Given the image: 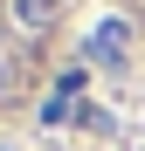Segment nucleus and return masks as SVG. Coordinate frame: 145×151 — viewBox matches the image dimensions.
I'll list each match as a JSON object with an SVG mask.
<instances>
[{"instance_id": "obj_1", "label": "nucleus", "mask_w": 145, "mask_h": 151, "mask_svg": "<svg viewBox=\"0 0 145 151\" xmlns=\"http://www.w3.org/2000/svg\"><path fill=\"white\" fill-rule=\"evenodd\" d=\"M125 55H131V21H97L83 35V62L90 69H125Z\"/></svg>"}, {"instance_id": "obj_2", "label": "nucleus", "mask_w": 145, "mask_h": 151, "mask_svg": "<svg viewBox=\"0 0 145 151\" xmlns=\"http://www.w3.org/2000/svg\"><path fill=\"white\" fill-rule=\"evenodd\" d=\"M7 28L28 35V41H42L48 28H55V0H7Z\"/></svg>"}, {"instance_id": "obj_4", "label": "nucleus", "mask_w": 145, "mask_h": 151, "mask_svg": "<svg viewBox=\"0 0 145 151\" xmlns=\"http://www.w3.org/2000/svg\"><path fill=\"white\" fill-rule=\"evenodd\" d=\"M14 76H21V69H14V55H0V96L14 89Z\"/></svg>"}, {"instance_id": "obj_3", "label": "nucleus", "mask_w": 145, "mask_h": 151, "mask_svg": "<svg viewBox=\"0 0 145 151\" xmlns=\"http://www.w3.org/2000/svg\"><path fill=\"white\" fill-rule=\"evenodd\" d=\"M76 89H83V62H76V69H62V76H55V96H62V103H69V96H76Z\"/></svg>"}]
</instances>
